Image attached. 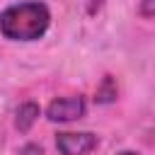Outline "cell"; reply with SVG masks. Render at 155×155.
I'll return each instance as SVG.
<instances>
[{"mask_svg": "<svg viewBox=\"0 0 155 155\" xmlns=\"http://www.w3.org/2000/svg\"><path fill=\"white\" fill-rule=\"evenodd\" d=\"M51 12L44 2H19L0 12V34L10 41H36L46 34Z\"/></svg>", "mask_w": 155, "mask_h": 155, "instance_id": "6da1fadb", "label": "cell"}, {"mask_svg": "<svg viewBox=\"0 0 155 155\" xmlns=\"http://www.w3.org/2000/svg\"><path fill=\"white\" fill-rule=\"evenodd\" d=\"M82 114H85V97L80 94L58 97L46 107L48 121H75V119H82Z\"/></svg>", "mask_w": 155, "mask_h": 155, "instance_id": "7a4b0ae2", "label": "cell"}, {"mask_svg": "<svg viewBox=\"0 0 155 155\" xmlns=\"http://www.w3.org/2000/svg\"><path fill=\"white\" fill-rule=\"evenodd\" d=\"M56 148L61 155H87L90 150L97 148V136L90 131H80V133H58L56 136Z\"/></svg>", "mask_w": 155, "mask_h": 155, "instance_id": "3957f363", "label": "cell"}, {"mask_svg": "<svg viewBox=\"0 0 155 155\" xmlns=\"http://www.w3.org/2000/svg\"><path fill=\"white\" fill-rule=\"evenodd\" d=\"M39 114H41V109H39L36 102H24V104H19L17 111H15V126H17V131L27 133V131L34 126V121L39 119Z\"/></svg>", "mask_w": 155, "mask_h": 155, "instance_id": "277c9868", "label": "cell"}, {"mask_svg": "<svg viewBox=\"0 0 155 155\" xmlns=\"http://www.w3.org/2000/svg\"><path fill=\"white\" fill-rule=\"evenodd\" d=\"M94 99H97L99 104H109V102H114V99H116V82H114V78H111V75H104L102 85L97 87Z\"/></svg>", "mask_w": 155, "mask_h": 155, "instance_id": "5b68a950", "label": "cell"}, {"mask_svg": "<svg viewBox=\"0 0 155 155\" xmlns=\"http://www.w3.org/2000/svg\"><path fill=\"white\" fill-rule=\"evenodd\" d=\"M138 12L143 17H155V0H140L138 2Z\"/></svg>", "mask_w": 155, "mask_h": 155, "instance_id": "8992f818", "label": "cell"}, {"mask_svg": "<svg viewBox=\"0 0 155 155\" xmlns=\"http://www.w3.org/2000/svg\"><path fill=\"white\" fill-rule=\"evenodd\" d=\"M17 155H44V148H41V145H36V143H27Z\"/></svg>", "mask_w": 155, "mask_h": 155, "instance_id": "52a82bcc", "label": "cell"}, {"mask_svg": "<svg viewBox=\"0 0 155 155\" xmlns=\"http://www.w3.org/2000/svg\"><path fill=\"white\" fill-rule=\"evenodd\" d=\"M102 5H104V0H85V7H87L90 15H97Z\"/></svg>", "mask_w": 155, "mask_h": 155, "instance_id": "ba28073f", "label": "cell"}, {"mask_svg": "<svg viewBox=\"0 0 155 155\" xmlns=\"http://www.w3.org/2000/svg\"><path fill=\"white\" fill-rule=\"evenodd\" d=\"M116 155H136L133 150H124V153H116Z\"/></svg>", "mask_w": 155, "mask_h": 155, "instance_id": "9c48e42d", "label": "cell"}]
</instances>
